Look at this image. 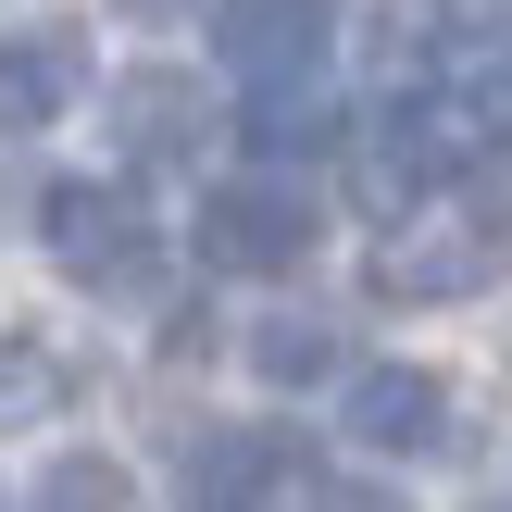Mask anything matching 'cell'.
Returning <instances> with one entry per match:
<instances>
[{"instance_id": "cell-1", "label": "cell", "mask_w": 512, "mask_h": 512, "mask_svg": "<svg viewBox=\"0 0 512 512\" xmlns=\"http://www.w3.org/2000/svg\"><path fill=\"white\" fill-rule=\"evenodd\" d=\"M38 238H50V263H63L88 300H150L163 288V238H150L138 200L100 188V175H63V188L38 200Z\"/></svg>"}, {"instance_id": "cell-2", "label": "cell", "mask_w": 512, "mask_h": 512, "mask_svg": "<svg viewBox=\"0 0 512 512\" xmlns=\"http://www.w3.org/2000/svg\"><path fill=\"white\" fill-rule=\"evenodd\" d=\"M200 263L213 275H288V263H313V238H325V213H313V188L300 175H225L213 200H200Z\"/></svg>"}, {"instance_id": "cell-3", "label": "cell", "mask_w": 512, "mask_h": 512, "mask_svg": "<svg viewBox=\"0 0 512 512\" xmlns=\"http://www.w3.org/2000/svg\"><path fill=\"white\" fill-rule=\"evenodd\" d=\"M338 0H213V50L238 88H325Z\"/></svg>"}, {"instance_id": "cell-4", "label": "cell", "mask_w": 512, "mask_h": 512, "mask_svg": "<svg viewBox=\"0 0 512 512\" xmlns=\"http://www.w3.org/2000/svg\"><path fill=\"white\" fill-rule=\"evenodd\" d=\"M338 425H350V450H375V463H425V450H450V388L425 363H363L338 388Z\"/></svg>"}, {"instance_id": "cell-5", "label": "cell", "mask_w": 512, "mask_h": 512, "mask_svg": "<svg viewBox=\"0 0 512 512\" xmlns=\"http://www.w3.org/2000/svg\"><path fill=\"white\" fill-rule=\"evenodd\" d=\"M288 475H300V438H275V425H200L175 450V500L188 512H263Z\"/></svg>"}, {"instance_id": "cell-6", "label": "cell", "mask_w": 512, "mask_h": 512, "mask_svg": "<svg viewBox=\"0 0 512 512\" xmlns=\"http://www.w3.org/2000/svg\"><path fill=\"white\" fill-rule=\"evenodd\" d=\"M75 88H88V38H75V25H13V38H0V138L63 125Z\"/></svg>"}, {"instance_id": "cell-7", "label": "cell", "mask_w": 512, "mask_h": 512, "mask_svg": "<svg viewBox=\"0 0 512 512\" xmlns=\"http://www.w3.org/2000/svg\"><path fill=\"white\" fill-rule=\"evenodd\" d=\"M200 138H213V88H200V75L138 63L113 88V150H125V163H188Z\"/></svg>"}, {"instance_id": "cell-8", "label": "cell", "mask_w": 512, "mask_h": 512, "mask_svg": "<svg viewBox=\"0 0 512 512\" xmlns=\"http://www.w3.org/2000/svg\"><path fill=\"white\" fill-rule=\"evenodd\" d=\"M500 275V250L475 238V225H438V238H400L388 263H375V288L388 300H463V288H488Z\"/></svg>"}, {"instance_id": "cell-9", "label": "cell", "mask_w": 512, "mask_h": 512, "mask_svg": "<svg viewBox=\"0 0 512 512\" xmlns=\"http://www.w3.org/2000/svg\"><path fill=\"white\" fill-rule=\"evenodd\" d=\"M250 375H263V388H325V375H338V325L325 313H263L250 325Z\"/></svg>"}, {"instance_id": "cell-10", "label": "cell", "mask_w": 512, "mask_h": 512, "mask_svg": "<svg viewBox=\"0 0 512 512\" xmlns=\"http://www.w3.org/2000/svg\"><path fill=\"white\" fill-rule=\"evenodd\" d=\"M325 138H338V113H325V88H250V150H263V175L313 163Z\"/></svg>"}, {"instance_id": "cell-11", "label": "cell", "mask_w": 512, "mask_h": 512, "mask_svg": "<svg viewBox=\"0 0 512 512\" xmlns=\"http://www.w3.org/2000/svg\"><path fill=\"white\" fill-rule=\"evenodd\" d=\"M63 400H75L63 350H50V338H0V438H13V425H50Z\"/></svg>"}, {"instance_id": "cell-12", "label": "cell", "mask_w": 512, "mask_h": 512, "mask_svg": "<svg viewBox=\"0 0 512 512\" xmlns=\"http://www.w3.org/2000/svg\"><path fill=\"white\" fill-rule=\"evenodd\" d=\"M38 512H138V475H125L113 450H63V463L38 475Z\"/></svg>"}, {"instance_id": "cell-13", "label": "cell", "mask_w": 512, "mask_h": 512, "mask_svg": "<svg viewBox=\"0 0 512 512\" xmlns=\"http://www.w3.org/2000/svg\"><path fill=\"white\" fill-rule=\"evenodd\" d=\"M325 512H413V500H400V488H363V475H325V488H313Z\"/></svg>"}, {"instance_id": "cell-14", "label": "cell", "mask_w": 512, "mask_h": 512, "mask_svg": "<svg viewBox=\"0 0 512 512\" xmlns=\"http://www.w3.org/2000/svg\"><path fill=\"white\" fill-rule=\"evenodd\" d=\"M138 25H175V13H213V0H125Z\"/></svg>"}]
</instances>
